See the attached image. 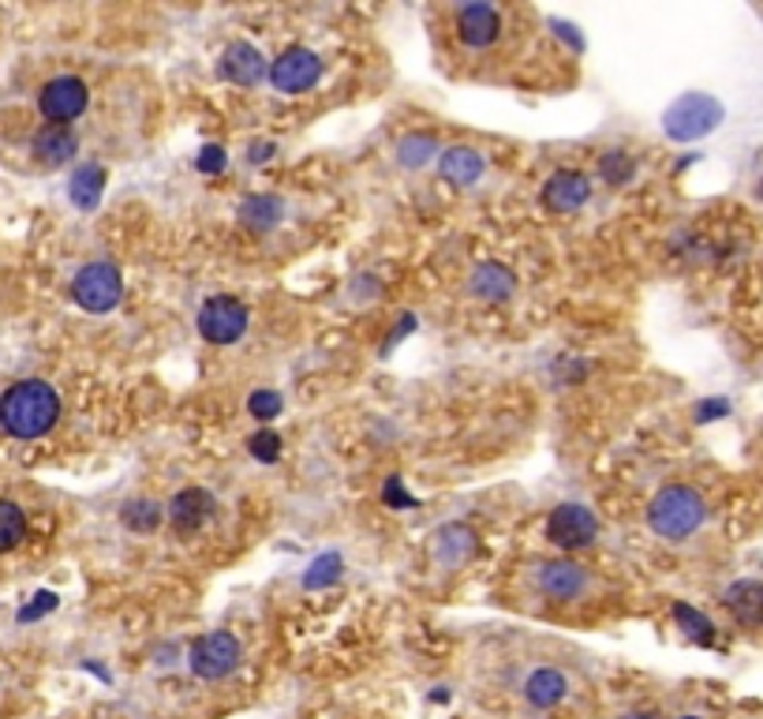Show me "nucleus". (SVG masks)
I'll return each instance as SVG.
<instances>
[{
	"instance_id": "b1692460",
	"label": "nucleus",
	"mask_w": 763,
	"mask_h": 719,
	"mask_svg": "<svg viewBox=\"0 0 763 719\" xmlns=\"http://www.w3.org/2000/svg\"><path fill=\"white\" fill-rule=\"evenodd\" d=\"M26 537V517L15 503H8V498H0V555L12 547H20Z\"/></svg>"
},
{
	"instance_id": "9b49d317",
	"label": "nucleus",
	"mask_w": 763,
	"mask_h": 719,
	"mask_svg": "<svg viewBox=\"0 0 763 719\" xmlns=\"http://www.w3.org/2000/svg\"><path fill=\"white\" fill-rule=\"evenodd\" d=\"M587 199H592V180L576 169H561L543 184V207H547L550 214H573Z\"/></svg>"
},
{
	"instance_id": "1a4fd4ad",
	"label": "nucleus",
	"mask_w": 763,
	"mask_h": 719,
	"mask_svg": "<svg viewBox=\"0 0 763 719\" xmlns=\"http://www.w3.org/2000/svg\"><path fill=\"white\" fill-rule=\"evenodd\" d=\"M319 75H322V60L303 46L285 49L274 64H270V83H274L281 94L311 91V86L319 83Z\"/></svg>"
},
{
	"instance_id": "2f4dec72",
	"label": "nucleus",
	"mask_w": 763,
	"mask_h": 719,
	"mask_svg": "<svg viewBox=\"0 0 763 719\" xmlns=\"http://www.w3.org/2000/svg\"><path fill=\"white\" fill-rule=\"evenodd\" d=\"M195 169L199 173H222L225 169V151L217 143H206L195 157Z\"/></svg>"
},
{
	"instance_id": "9d476101",
	"label": "nucleus",
	"mask_w": 763,
	"mask_h": 719,
	"mask_svg": "<svg viewBox=\"0 0 763 719\" xmlns=\"http://www.w3.org/2000/svg\"><path fill=\"white\" fill-rule=\"evenodd\" d=\"M472 555H476V532H472L468 524H461V521L442 524L431 537V563L438 569H445V574L461 569Z\"/></svg>"
},
{
	"instance_id": "f704fd0d",
	"label": "nucleus",
	"mask_w": 763,
	"mask_h": 719,
	"mask_svg": "<svg viewBox=\"0 0 763 719\" xmlns=\"http://www.w3.org/2000/svg\"><path fill=\"white\" fill-rule=\"evenodd\" d=\"M274 157V143H251V162H266Z\"/></svg>"
},
{
	"instance_id": "dca6fc26",
	"label": "nucleus",
	"mask_w": 763,
	"mask_h": 719,
	"mask_svg": "<svg viewBox=\"0 0 763 719\" xmlns=\"http://www.w3.org/2000/svg\"><path fill=\"white\" fill-rule=\"evenodd\" d=\"M75 151H79V139L68 125H46L34 135V157H38L41 165H49V169L68 165L75 157Z\"/></svg>"
},
{
	"instance_id": "6ab92c4d",
	"label": "nucleus",
	"mask_w": 763,
	"mask_h": 719,
	"mask_svg": "<svg viewBox=\"0 0 763 719\" xmlns=\"http://www.w3.org/2000/svg\"><path fill=\"white\" fill-rule=\"evenodd\" d=\"M726 611L741 622V626H763V585L760 581H738L723 596Z\"/></svg>"
},
{
	"instance_id": "f3484780",
	"label": "nucleus",
	"mask_w": 763,
	"mask_h": 719,
	"mask_svg": "<svg viewBox=\"0 0 763 719\" xmlns=\"http://www.w3.org/2000/svg\"><path fill=\"white\" fill-rule=\"evenodd\" d=\"M468 293L487 304H502L516 293V278L502 262H484V267H476V274H472Z\"/></svg>"
},
{
	"instance_id": "4468645a",
	"label": "nucleus",
	"mask_w": 763,
	"mask_h": 719,
	"mask_svg": "<svg viewBox=\"0 0 763 719\" xmlns=\"http://www.w3.org/2000/svg\"><path fill=\"white\" fill-rule=\"evenodd\" d=\"M498 31H502V20L490 4H464L457 12V34L464 46L487 49L498 38Z\"/></svg>"
},
{
	"instance_id": "bb28decb",
	"label": "nucleus",
	"mask_w": 763,
	"mask_h": 719,
	"mask_svg": "<svg viewBox=\"0 0 763 719\" xmlns=\"http://www.w3.org/2000/svg\"><path fill=\"white\" fill-rule=\"evenodd\" d=\"M673 618H678V626L685 629L689 641H696V645H712L715 641L712 618H704L696 608H689V603H678V608H673Z\"/></svg>"
},
{
	"instance_id": "7c9ffc66",
	"label": "nucleus",
	"mask_w": 763,
	"mask_h": 719,
	"mask_svg": "<svg viewBox=\"0 0 763 719\" xmlns=\"http://www.w3.org/2000/svg\"><path fill=\"white\" fill-rule=\"evenodd\" d=\"M382 503L393 506V510H408V506H416V498H412L408 491L401 487L397 476H390V480H385V487H382Z\"/></svg>"
},
{
	"instance_id": "423d86ee",
	"label": "nucleus",
	"mask_w": 763,
	"mask_h": 719,
	"mask_svg": "<svg viewBox=\"0 0 763 719\" xmlns=\"http://www.w3.org/2000/svg\"><path fill=\"white\" fill-rule=\"evenodd\" d=\"M199 334L210 345H233L248 334V308L236 296H210L199 311Z\"/></svg>"
},
{
	"instance_id": "ddd939ff",
	"label": "nucleus",
	"mask_w": 763,
	"mask_h": 719,
	"mask_svg": "<svg viewBox=\"0 0 763 719\" xmlns=\"http://www.w3.org/2000/svg\"><path fill=\"white\" fill-rule=\"evenodd\" d=\"M222 75L236 86H259L262 75H270V68L251 42H233L222 57Z\"/></svg>"
},
{
	"instance_id": "f03ea898",
	"label": "nucleus",
	"mask_w": 763,
	"mask_h": 719,
	"mask_svg": "<svg viewBox=\"0 0 763 719\" xmlns=\"http://www.w3.org/2000/svg\"><path fill=\"white\" fill-rule=\"evenodd\" d=\"M704 517H707L704 495L685 484L663 487L659 495L652 498V506H647V524H652V532H659L663 540H689L692 532L704 524Z\"/></svg>"
},
{
	"instance_id": "393cba45",
	"label": "nucleus",
	"mask_w": 763,
	"mask_h": 719,
	"mask_svg": "<svg viewBox=\"0 0 763 719\" xmlns=\"http://www.w3.org/2000/svg\"><path fill=\"white\" fill-rule=\"evenodd\" d=\"M341 569H345V558H341L337 551H330V555H319L311 566H307V574H303V589H311V592L330 589V585L341 577Z\"/></svg>"
},
{
	"instance_id": "4c0bfd02",
	"label": "nucleus",
	"mask_w": 763,
	"mask_h": 719,
	"mask_svg": "<svg viewBox=\"0 0 763 719\" xmlns=\"http://www.w3.org/2000/svg\"><path fill=\"white\" fill-rule=\"evenodd\" d=\"M760 199H763V180H760Z\"/></svg>"
},
{
	"instance_id": "72a5a7b5",
	"label": "nucleus",
	"mask_w": 763,
	"mask_h": 719,
	"mask_svg": "<svg viewBox=\"0 0 763 719\" xmlns=\"http://www.w3.org/2000/svg\"><path fill=\"white\" fill-rule=\"evenodd\" d=\"M726 412H730V401H726V398L700 401V405H696V420H700V424H707V420H718V416H726Z\"/></svg>"
},
{
	"instance_id": "20e7f679",
	"label": "nucleus",
	"mask_w": 763,
	"mask_h": 719,
	"mask_svg": "<svg viewBox=\"0 0 763 719\" xmlns=\"http://www.w3.org/2000/svg\"><path fill=\"white\" fill-rule=\"evenodd\" d=\"M120 296H124V278L112 262H86L72 282V300L91 315L112 311Z\"/></svg>"
},
{
	"instance_id": "f257e3e1",
	"label": "nucleus",
	"mask_w": 763,
	"mask_h": 719,
	"mask_svg": "<svg viewBox=\"0 0 763 719\" xmlns=\"http://www.w3.org/2000/svg\"><path fill=\"white\" fill-rule=\"evenodd\" d=\"M60 420V398L49 382L23 379L0 398V427L12 438H41Z\"/></svg>"
},
{
	"instance_id": "0eeeda50",
	"label": "nucleus",
	"mask_w": 763,
	"mask_h": 719,
	"mask_svg": "<svg viewBox=\"0 0 763 719\" xmlns=\"http://www.w3.org/2000/svg\"><path fill=\"white\" fill-rule=\"evenodd\" d=\"M599 537V517L581 503H561L547 517V540L561 551H581Z\"/></svg>"
},
{
	"instance_id": "aec40b11",
	"label": "nucleus",
	"mask_w": 763,
	"mask_h": 719,
	"mask_svg": "<svg viewBox=\"0 0 763 719\" xmlns=\"http://www.w3.org/2000/svg\"><path fill=\"white\" fill-rule=\"evenodd\" d=\"M240 225L243 229H251V233H270L274 225L285 217V199H277V196H248L240 203Z\"/></svg>"
},
{
	"instance_id": "2eb2a0df",
	"label": "nucleus",
	"mask_w": 763,
	"mask_h": 719,
	"mask_svg": "<svg viewBox=\"0 0 763 719\" xmlns=\"http://www.w3.org/2000/svg\"><path fill=\"white\" fill-rule=\"evenodd\" d=\"M217 510V503H214V495L203 487H183L177 498H172V506H169V517H172V524H177L180 532H199L203 524L214 517Z\"/></svg>"
},
{
	"instance_id": "c9c22d12",
	"label": "nucleus",
	"mask_w": 763,
	"mask_h": 719,
	"mask_svg": "<svg viewBox=\"0 0 763 719\" xmlns=\"http://www.w3.org/2000/svg\"><path fill=\"white\" fill-rule=\"evenodd\" d=\"M555 31L561 34V38H569V42H573V49H584V42L576 38V34H573V26H569V23H555Z\"/></svg>"
},
{
	"instance_id": "c756f323",
	"label": "nucleus",
	"mask_w": 763,
	"mask_h": 719,
	"mask_svg": "<svg viewBox=\"0 0 763 719\" xmlns=\"http://www.w3.org/2000/svg\"><path fill=\"white\" fill-rule=\"evenodd\" d=\"M281 409H285V401H281L277 390H254L248 398V412L254 420H274Z\"/></svg>"
},
{
	"instance_id": "7ed1b4c3",
	"label": "nucleus",
	"mask_w": 763,
	"mask_h": 719,
	"mask_svg": "<svg viewBox=\"0 0 763 719\" xmlns=\"http://www.w3.org/2000/svg\"><path fill=\"white\" fill-rule=\"evenodd\" d=\"M723 102L712 98V94H681L670 109L663 113V131L673 143H696V139L712 135V131L723 125Z\"/></svg>"
},
{
	"instance_id": "4be33fe9",
	"label": "nucleus",
	"mask_w": 763,
	"mask_h": 719,
	"mask_svg": "<svg viewBox=\"0 0 763 719\" xmlns=\"http://www.w3.org/2000/svg\"><path fill=\"white\" fill-rule=\"evenodd\" d=\"M102 191H105V169L102 165H83V169H75V177L68 180V196H72V203L79 210H94L102 203Z\"/></svg>"
},
{
	"instance_id": "a878e982",
	"label": "nucleus",
	"mask_w": 763,
	"mask_h": 719,
	"mask_svg": "<svg viewBox=\"0 0 763 719\" xmlns=\"http://www.w3.org/2000/svg\"><path fill=\"white\" fill-rule=\"evenodd\" d=\"M120 517H124L131 532H154L162 524V506L154 498H131L124 510H120Z\"/></svg>"
},
{
	"instance_id": "473e14b6",
	"label": "nucleus",
	"mask_w": 763,
	"mask_h": 719,
	"mask_svg": "<svg viewBox=\"0 0 763 719\" xmlns=\"http://www.w3.org/2000/svg\"><path fill=\"white\" fill-rule=\"evenodd\" d=\"M52 608H57V596H52V592H38V596H34L31 608H23V611H20V622H34V618H41V615H46V611H52Z\"/></svg>"
},
{
	"instance_id": "e433bc0d",
	"label": "nucleus",
	"mask_w": 763,
	"mask_h": 719,
	"mask_svg": "<svg viewBox=\"0 0 763 719\" xmlns=\"http://www.w3.org/2000/svg\"><path fill=\"white\" fill-rule=\"evenodd\" d=\"M629 719H655V716H629Z\"/></svg>"
},
{
	"instance_id": "39448f33",
	"label": "nucleus",
	"mask_w": 763,
	"mask_h": 719,
	"mask_svg": "<svg viewBox=\"0 0 763 719\" xmlns=\"http://www.w3.org/2000/svg\"><path fill=\"white\" fill-rule=\"evenodd\" d=\"M243 648L240 641L229 634V629H214V634L199 637L195 645H191V656H188V668L195 679L203 682H217L225 679V674L236 671V663H240Z\"/></svg>"
},
{
	"instance_id": "58836bf2",
	"label": "nucleus",
	"mask_w": 763,
	"mask_h": 719,
	"mask_svg": "<svg viewBox=\"0 0 763 719\" xmlns=\"http://www.w3.org/2000/svg\"><path fill=\"white\" fill-rule=\"evenodd\" d=\"M681 719H700V716H681Z\"/></svg>"
},
{
	"instance_id": "c85d7f7f",
	"label": "nucleus",
	"mask_w": 763,
	"mask_h": 719,
	"mask_svg": "<svg viewBox=\"0 0 763 719\" xmlns=\"http://www.w3.org/2000/svg\"><path fill=\"white\" fill-rule=\"evenodd\" d=\"M248 450H251V458L254 461H266V464H274L281 458V438L270 432V427H262V432H254L248 438Z\"/></svg>"
},
{
	"instance_id": "6e6552de",
	"label": "nucleus",
	"mask_w": 763,
	"mask_h": 719,
	"mask_svg": "<svg viewBox=\"0 0 763 719\" xmlns=\"http://www.w3.org/2000/svg\"><path fill=\"white\" fill-rule=\"evenodd\" d=\"M86 102H91V91H86L83 79L57 75V79H49V83L41 86L38 109H41V117H46L49 125H68V120H75L79 113L86 109Z\"/></svg>"
},
{
	"instance_id": "cd10ccee",
	"label": "nucleus",
	"mask_w": 763,
	"mask_h": 719,
	"mask_svg": "<svg viewBox=\"0 0 763 719\" xmlns=\"http://www.w3.org/2000/svg\"><path fill=\"white\" fill-rule=\"evenodd\" d=\"M636 173V162L625 151H607L599 157V177L607 184H629Z\"/></svg>"
},
{
	"instance_id": "a211bd4d",
	"label": "nucleus",
	"mask_w": 763,
	"mask_h": 719,
	"mask_svg": "<svg viewBox=\"0 0 763 719\" xmlns=\"http://www.w3.org/2000/svg\"><path fill=\"white\" fill-rule=\"evenodd\" d=\"M438 169H442V177L453 184V188H472L479 177H484L487 162L479 151H472V146H450V151L442 154V162H438Z\"/></svg>"
},
{
	"instance_id": "f8f14e48",
	"label": "nucleus",
	"mask_w": 763,
	"mask_h": 719,
	"mask_svg": "<svg viewBox=\"0 0 763 719\" xmlns=\"http://www.w3.org/2000/svg\"><path fill=\"white\" fill-rule=\"evenodd\" d=\"M535 581H539V592L550 596V600H576L587 589V574L576 563H569V558L543 563Z\"/></svg>"
},
{
	"instance_id": "5701e85b",
	"label": "nucleus",
	"mask_w": 763,
	"mask_h": 719,
	"mask_svg": "<svg viewBox=\"0 0 763 719\" xmlns=\"http://www.w3.org/2000/svg\"><path fill=\"white\" fill-rule=\"evenodd\" d=\"M438 151V139L427 135V131H412V135H405L397 143V162L405 165V169H419V165H427Z\"/></svg>"
},
{
	"instance_id": "412c9836",
	"label": "nucleus",
	"mask_w": 763,
	"mask_h": 719,
	"mask_svg": "<svg viewBox=\"0 0 763 719\" xmlns=\"http://www.w3.org/2000/svg\"><path fill=\"white\" fill-rule=\"evenodd\" d=\"M565 694H569V682H565V674L555 668L535 671L532 679L524 682V697H528L532 708H555L565 700Z\"/></svg>"
}]
</instances>
